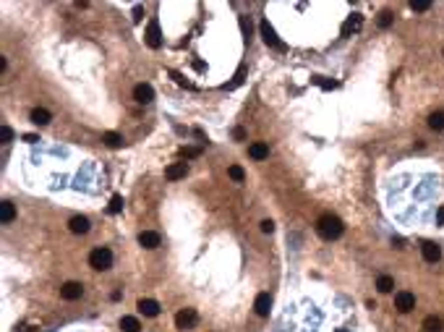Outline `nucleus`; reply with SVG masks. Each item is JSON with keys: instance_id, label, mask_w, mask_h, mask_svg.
<instances>
[{"instance_id": "nucleus-14", "label": "nucleus", "mask_w": 444, "mask_h": 332, "mask_svg": "<svg viewBox=\"0 0 444 332\" xmlns=\"http://www.w3.org/2000/svg\"><path fill=\"white\" fill-rule=\"evenodd\" d=\"M139 244H141L144 248H157V246H159V233H154V230H141V233H139Z\"/></svg>"}, {"instance_id": "nucleus-12", "label": "nucleus", "mask_w": 444, "mask_h": 332, "mask_svg": "<svg viewBox=\"0 0 444 332\" xmlns=\"http://www.w3.org/2000/svg\"><path fill=\"white\" fill-rule=\"evenodd\" d=\"M361 24H363V16L361 14H353L345 24H343V29H340V34H343V37H350V34H356L358 29H361Z\"/></svg>"}, {"instance_id": "nucleus-17", "label": "nucleus", "mask_w": 444, "mask_h": 332, "mask_svg": "<svg viewBox=\"0 0 444 332\" xmlns=\"http://www.w3.org/2000/svg\"><path fill=\"white\" fill-rule=\"evenodd\" d=\"M29 118H31V123H37V126H47L50 123V112L44 110V108H34L29 112Z\"/></svg>"}, {"instance_id": "nucleus-2", "label": "nucleus", "mask_w": 444, "mask_h": 332, "mask_svg": "<svg viewBox=\"0 0 444 332\" xmlns=\"http://www.w3.org/2000/svg\"><path fill=\"white\" fill-rule=\"evenodd\" d=\"M89 267L97 270V272H105L112 267V251L107 246H97L92 254H89Z\"/></svg>"}, {"instance_id": "nucleus-27", "label": "nucleus", "mask_w": 444, "mask_h": 332, "mask_svg": "<svg viewBox=\"0 0 444 332\" xmlns=\"http://www.w3.org/2000/svg\"><path fill=\"white\" fill-rule=\"evenodd\" d=\"M170 76H173V78H175V84H178V86H186V89H193V84H191V82H186V78H183V74H178V71H170Z\"/></svg>"}, {"instance_id": "nucleus-22", "label": "nucleus", "mask_w": 444, "mask_h": 332, "mask_svg": "<svg viewBox=\"0 0 444 332\" xmlns=\"http://www.w3.org/2000/svg\"><path fill=\"white\" fill-rule=\"evenodd\" d=\"M392 288H395V280L390 278V274H382V278L377 280V290L379 293H390Z\"/></svg>"}, {"instance_id": "nucleus-1", "label": "nucleus", "mask_w": 444, "mask_h": 332, "mask_svg": "<svg viewBox=\"0 0 444 332\" xmlns=\"http://www.w3.org/2000/svg\"><path fill=\"white\" fill-rule=\"evenodd\" d=\"M343 230H345V225H343V220H340L337 214H322L316 220V233L324 238V241H335V238H340L343 236Z\"/></svg>"}, {"instance_id": "nucleus-31", "label": "nucleus", "mask_w": 444, "mask_h": 332, "mask_svg": "<svg viewBox=\"0 0 444 332\" xmlns=\"http://www.w3.org/2000/svg\"><path fill=\"white\" fill-rule=\"evenodd\" d=\"M180 154H183V157L188 160V157H199V154H201V150H199V146H183V150H180Z\"/></svg>"}, {"instance_id": "nucleus-9", "label": "nucleus", "mask_w": 444, "mask_h": 332, "mask_svg": "<svg viewBox=\"0 0 444 332\" xmlns=\"http://www.w3.org/2000/svg\"><path fill=\"white\" fill-rule=\"evenodd\" d=\"M421 251H424V259L429 262V264H437V262L442 259V248H439V244H434V241H424Z\"/></svg>"}, {"instance_id": "nucleus-28", "label": "nucleus", "mask_w": 444, "mask_h": 332, "mask_svg": "<svg viewBox=\"0 0 444 332\" xmlns=\"http://www.w3.org/2000/svg\"><path fill=\"white\" fill-rule=\"evenodd\" d=\"M0 142H3V144L13 142V131H10L8 126H0Z\"/></svg>"}, {"instance_id": "nucleus-38", "label": "nucleus", "mask_w": 444, "mask_h": 332, "mask_svg": "<svg viewBox=\"0 0 444 332\" xmlns=\"http://www.w3.org/2000/svg\"><path fill=\"white\" fill-rule=\"evenodd\" d=\"M24 332H37V327H24Z\"/></svg>"}, {"instance_id": "nucleus-15", "label": "nucleus", "mask_w": 444, "mask_h": 332, "mask_svg": "<svg viewBox=\"0 0 444 332\" xmlns=\"http://www.w3.org/2000/svg\"><path fill=\"white\" fill-rule=\"evenodd\" d=\"M139 312H141L144 316H157V314H159V304L152 301V298H141V301H139Z\"/></svg>"}, {"instance_id": "nucleus-24", "label": "nucleus", "mask_w": 444, "mask_h": 332, "mask_svg": "<svg viewBox=\"0 0 444 332\" xmlns=\"http://www.w3.org/2000/svg\"><path fill=\"white\" fill-rule=\"evenodd\" d=\"M123 204H126V202H123V196H120V194H115V196L110 199V207H107V212H110V214H118V212H123Z\"/></svg>"}, {"instance_id": "nucleus-8", "label": "nucleus", "mask_w": 444, "mask_h": 332, "mask_svg": "<svg viewBox=\"0 0 444 332\" xmlns=\"http://www.w3.org/2000/svg\"><path fill=\"white\" fill-rule=\"evenodd\" d=\"M133 100L139 102V105H149V102L154 100V89L149 84H136L133 86Z\"/></svg>"}, {"instance_id": "nucleus-6", "label": "nucleus", "mask_w": 444, "mask_h": 332, "mask_svg": "<svg viewBox=\"0 0 444 332\" xmlns=\"http://www.w3.org/2000/svg\"><path fill=\"white\" fill-rule=\"evenodd\" d=\"M395 308H397L400 314L413 312V308H416V296H413V293H408V290L395 293Z\"/></svg>"}, {"instance_id": "nucleus-11", "label": "nucleus", "mask_w": 444, "mask_h": 332, "mask_svg": "<svg viewBox=\"0 0 444 332\" xmlns=\"http://www.w3.org/2000/svg\"><path fill=\"white\" fill-rule=\"evenodd\" d=\"M68 230L76 233V236H84V233H89V220L84 214H76V217H71V222H68Z\"/></svg>"}, {"instance_id": "nucleus-18", "label": "nucleus", "mask_w": 444, "mask_h": 332, "mask_svg": "<svg viewBox=\"0 0 444 332\" xmlns=\"http://www.w3.org/2000/svg\"><path fill=\"white\" fill-rule=\"evenodd\" d=\"M13 217H16V207H13V204H10V202H3V204H0V222L8 225Z\"/></svg>"}, {"instance_id": "nucleus-10", "label": "nucleus", "mask_w": 444, "mask_h": 332, "mask_svg": "<svg viewBox=\"0 0 444 332\" xmlns=\"http://www.w3.org/2000/svg\"><path fill=\"white\" fill-rule=\"evenodd\" d=\"M269 308H272V296L269 293H259L256 301H254V312L259 316H269Z\"/></svg>"}, {"instance_id": "nucleus-25", "label": "nucleus", "mask_w": 444, "mask_h": 332, "mask_svg": "<svg viewBox=\"0 0 444 332\" xmlns=\"http://www.w3.org/2000/svg\"><path fill=\"white\" fill-rule=\"evenodd\" d=\"M243 76H246V66H241V68H238L235 78H233L230 84H225V89H235V86H241V84H243Z\"/></svg>"}, {"instance_id": "nucleus-37", "label": "nucleus", "mask_w": 444, "mask_h": 332, "mask_svg": "<svg viewBox=\"0 0 444 332\" xmlns=\"http://www.w3.org/2000/svg\"><path fill=\"white\" fill-rule=\"evenodd\" d=\"M437 222L444 225V207H439V212H437Z\"/></svg>"}, {"instance_id": "nucleus-33", "label": "nucleus", "mask_w": 444, "mask_h": 332, "mask_svg": "<svg viewBox=\"0 0 444 332\" xmlns=\"http://www.w3.org/2000/svg\"><path fill=\"white\" fill-rule=\"evenodd\" d=\"M261 233H275V222H272V220H261Z\"/></svg>"}, {"instance_id": "nucleus-26", "label": "nucleus", "mask_w": 444, "mask_h": 332, "mask_svg": "<svg viewBox=\"0 0 444 332\" xmlns=\"http://www.w3.org/2000/svg\"><path fill=\"white\" fill-rule=\"evenodd\" d=\"M227 176H230L235 183H241L243 178H246V173H243V168H238V165H233V168H227Z\"/></svg>"}, {"instance_id": "nucleus-4", "label": "nucleus", "mask_w": 444, "mask_h": 332, "mask_svg": "<svg viewBox=\"0 0 444 332\" xmlns=\"http://www.w3.org/2000/svg\"><path fill=\"white\" fill-rule=\"evenodd\" d=\"M196 322H199L196 308H180L175 314V327L178 330H191V327H196Z\"/></svg>"}, {"instance_id": "nucleus-19", "label": "nucleus", "mask_w": 444, "mask_h": 332, "mask_svg": "<svg viewBox=\"0 0 444 332\" xmlns=\"http://www.w3.org/2000/svg\"><path fill=\"white\" fill-rule=\"evenodd\" d=\"M102 142H105L110 150H118V146H123V136L115 134V131H105L102 134Z\"/></svg>"}, {"instance_id": "nucleus-20", "label": "nucleus", "mask_w": 444, "mask_h": 332, "mask_svg": "<svg viewBox=\"0 0 444 332\" xmlns=\"http://www.w3.org/2000/svg\"><path fill=\"white\" fill-rule=\"evenodd\" d=\"M120 330L123 332H139L141 324H139V319H136V316H123L120 319Z\"/></svg>"}, {"instance_id": "nucleus-32", "label": "nucleus", "mask_w": 444, "mask_h": 332, "mask_svg": "<svg viewBox=\"0 0 444 332\" xmlns=\"http://www.w3.org/2000/svg\"><path fill=\"white\" fill-rule=\"evenodd\" d=\"M314 82L322 86V89H335V86H337V82H329V78H322V76H316Z\"/></svg>"}, {"instance_id": "nucleus-13", "label": "nucleus", "mask_w": 444, "mask_h": 332, "mask_svg": "<svg viewBox=\"0 0 444 332\" xmlns=\"http://www.w3.org/2000/svg\"><path fill=\"white\" fill-rule=\"evenodd\" d=\"M186 173H188V165L186 162H173L165 170V178L167 180H178V178H186Z\"/></svg>"}, {"instance_id": "nucleus-16", "label": "nucleus", "mask_w": 444, "mask_h": 332, "mask_svg": "<svg viewBox=\"0 0 444 332\" xmlns=\"http://www.w3.org/2000/svg\"><path fill=\"white\" fill-rule=\"evenodd\" d=\"M248 154H251L254 160H267L269 157V146L264 142H254L251 146H248Z\"/></svg>"}, {"instance_id": "nucleus-39", "label": "nucleus", "mask_w": 444, "mask_h": 332, "mask_svg": "<svg viewBox=\"0 0 444 332\" xmlns=\"http://www.w3.org/2000/svg\"><path fill=\"white\" fill-rule=\"evenodd\" d=\"M337 332H345V330H337Z\"/></svg>"}, {"instance_id": "nucleus-29", "label": "nucleus", "mask_w": 444, "mask_h": 332, "mask_svg": "<svg viewBox=\"0 0 444 332\" xmlns=\"http://www.w3.org/2000/svg\"><path fill=\"white\" fill-rule=\"evenodd\" d=\"M411 8H413V10H418V14H424V10H429V8H431V3H429V0H413Z\"/></svg>"}, {"instance_id": "nucleus-34", "label": "nucleus", "mask_w": 444, "mask_h": 332, "mask_svg": "<svg viewBox=\"0 0 444 332\" xmlns=\"http://www.w3.org/2000/svg\"><path fill=\"white\" fill-rule=\"evenodd\" d=\"M141 16H144V8H141V6H136V8H133V24H139Z\"/></svg>"}, {"instance_id": "nucleus-5", "label": "nucleus", "mask_w": 444, "mask_h": 332, "mask_svg": "<svg viewBox=\"0 0 444 332\" xmlns=\"http://www.w3.org/2000/svg\"><path fill=\"white\" fill-rule=\"evenodd\" d=\"M144 40H146V44H149L152 50H159V48H162V32H159V21H157V18H152V21H149V26H146Z\"/></svg>"}, {"instance_id": "nucleus-21", "label": "nucleus", "mask_w": 444, "mask_h": 332, "mask_svg": "<svg viewBox=\"0 0 444 332\" xmlns=\"http://www.w3.org/2000/svg\"><path fill=\"white\" fill-rule=\"evenodd\" d=\"M424 330H426V332H442V330H444V322H442L439 316H426V319H424Z\"/></svg>"}, {"instance_id": "nucleus-36", "label": "nucleus", "mask_w": 444, "mask_h": 332, "mask_svg": "<svg viewBox=\"0 0 444 332\" xmlns=\"http://www.w3.org/2000/svg\"><path fill=\"white\" fill-rule=\"evenodd\" d=\"M24 142H26V144H34V142H39V136H37V134H24Z\"/></svg>"}, {"instance_id": "nucleus-35", "label": "nucleus", "mask_w": 444, "mask_h": 332, "mask_svg": "<svg viewBox=\"0 0 444 332\" xmlns=\"http://www.w3.org/2000/svg\"><path fill=\"white\" fill-rule=\"evenodd\" d=\"M233 139H235V142H243V139H246V131L241 128V126H238V128L233 131Z\"/></svg>"}, {"instance_id": "nucleus-3", "label": "nucleus", "mask_w": 444, "mask_h": 332, "mask_svg": "<svg viewBox=\"0 0 444 332\" xmlns=\"http://www.w3.org/2000/svg\"><path fill=\"white\" fill-rule=\"evenodd\" d=\"M259 32H261V40H264V42L269 44V48H275V50H285V44L280 42L277 32L272 29V24H269L267 18H264V21H261V24H259Z\"/></svg>"}, {"instance_id": "nucleus-7", "label": "nucleus", "mask_w": 444, "mask_h": 332, "mask_svg": "<svg viewBox=\"0 0 444 332\" xmlns=\"http://www.w3.org/2000/svg\"><path fill=\"white\" fill-rule=\"evenodd\" d=\"M60 296H63L65 301H76V298H81V296H84V285L71 280V282H65L63 288H60Z\"/></svg>"}, {"instance_id": "nucleus-23", "label": "nucleus", "mask_w": 444, "mask_h": 332, "mask_svg": "<svg viewBox=\"0 0 444 332\" xmlns=\"http://www.w3.org/2000/svg\"><path fill=\"white\" fill-rule=\"evenodd\" d=\"M429 128H434V131L444 128V112H431L429 116Z\"/></svg>"}, {"instance_id": "nucleus-30", "label": "nucleus", "mask_w": 444, "mask_h": 332, "mask_svg": "<svg viewBox=\"0 0 444 332\" xmlns=\"http://www.w3.org/2000/svg\"><path fill=\"white\" fill-rule=\"evenodd\" d=\"M390 24H392V14H390V10H382V14H379V26L387 29Z\"/></svg>"}]
</instances>
